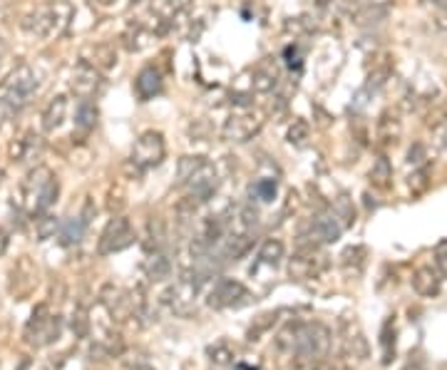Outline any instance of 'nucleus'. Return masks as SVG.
Returning <instances> with one entry per match:
<instances>
[{"label": "nucleus", "instance_id": "f257e3e1", "mask_svg": "<svg viewBox=\"0 0 447 370\" xmlns=\"http://www.w3.org/2000/svg\"><path fill=\"white\" fill-rule=\"evenodd\" d=\"M333 333L320 320H298L286 325L279 335V348L289 353L296 368L301 370H318L328 360Z\"/></svg>", "mask_w": 447, "mask_h": 370}, {"label": "nucleus", "instance_id": "f03ea898", "mask_svg": "<svg viewBox=\"0 0 447 370\" xmlns=\"http://www.w3.org/2000/svg\"><path fill=\"white\" fill-rule=\"evenodd\" d=\"M75 16L70 0H50L45 6H37L23 18V30L35 40H57L62 33L70 28V21Z\"/></svg>", "mask_w": 447, "mask_h": 370}, {"label": "nucleus", "instance_id": "7ed1b4c3", "mask_svg": "<svg viewBox=\"0 0 447 370\" xmlns=\"http://www.w3.org/2000/svg\"><path fill=\"white\" fill-rule=\"evenodd\" d=\"M60 194V182L50 167H35L23 179V209L28 216L37 219L47 214V209L57 202Z\"/></svg>", "mask_w": 447, "mask_h": 370}, {"label": "nucleus", "instance_id": "20e7f679", "mask_svg": "<svg viewBox=\"0 0 447 370\" xmlns=\"http://www.w3.org/2000/svg\"><path fill=\"white\" fill-rule=\"evenodd\" d=\"M37 72L30 65L21 62L13 67V72L0 82V110L6 115H18L23 107L30 105V100L37 92Z\"/></svg>", "mask_w": 447, "mask_h": 370}, {"label": "nucleus", "instance_id": "39448f33", "mask_svg": "<svg viewBox=\"0 0 447 370\" xmlns=\"http://www.w3.org/2000/svg\"><path fill=\"white\" fill-rule=\"evenodd\" d=\"M167 157V142H164L162 132H149L139 134V139L134 142L132 154H129V169H134V177H142L147 169H154L164 162Z\"/></svg>", "mask_w": 447, "mask_h": 370}, {"label": "nucleus", "instance_id": "423d86ee", "mask_svg": "<svg viewBox=\"0 0 447 370\" xmlns=\"http://www.w3.org/2000/svg\"><path fill=\"white\" fill-rule=\"evenodd\" d=\"M264 115L254 107H236L226 120H224V127H221V137L226 142H249L254 139L256 134L261 132L264 127Z\"/></svg>", "mask_w": 447, "mask_h": 370}, {"label": "nucleus", "instance_id": "0eeeda50", "mask_svg": "<svg viewBox=\"0 0 447 370\" xmlns=\"http://www.w3.org/2000/svg\"><path fill=\"white\" fill-rule=\"evenodd\" d=\"M346 224L338 219L335 212H320L301 229V246H323V243H335L341 238Z\"/></svg>", "mask_w": 447, "mask_h": 370}, {"label": "nucleus", "instance_id": "6e6552de", "mask_svg": "<svg viewBox=\"0 0 447 370\" xmlns=\"http://www.w3.org/2000/svg\"><path fill=\"white\" fill-rule=\"evenodd\" d=\"M134 226L127 216H115L107 221V226L102 229L100 238H97V254L100 256H112L120 251L129 249L134 243Z\"/></svg>", "mask_w": 447, "mask_h": 370}, {"label": "nucleus", "instance_id": "1a4fd4ad", "mask_svg": "<svg viewBox=\"0 0 447 370\" xmlns=\"http://www.w3.org/2000/svg\"><path fill=\"white\" fill-rule=\"evenodd\" d=\"M328 261L318 251V246H301V251H296L289 259V276L296 281H310L318 279L325 271Z\"/></svg>", "mask_w": 447, "mask_h": 370}, {"label": "nucleus", "instance_id": "9d476101", "mask_svg": "<svg viewBox=\"0 0 447 370\" xmlns=\"http://www.w3.org/2000/svg\"><path fill=\"white\" fill-rule=\"evenodd\" d=\"M60 333H62L60 316H52L45 303L37 306L30 316V323H28V338L35 345H50L60 338Z\"/></svg>", "mask_w": 447, "mask_h": 370}, {"label": "nucleus", "instance_id": "9b49d317", "mask_svg": "<svg viewBox=\"0 0 447 370\" xmlns=\"http://www.w3.org/2000/svg\"><path fill=\"white\" fill-rule=\"evenodd\" d=\"M251 299L249 289L236 279H219L214 289L209 291L207 303L211 308H239Z\"/></svg>", "mask_w": 447, "mask_h": 370}, {"label": "nucleus", "instance_id": "f8f14e48", "mask_svg": "<svg viewBox=\"0 0 447 370\" xmlns=\"http://www.w3.org/2000/svg\"><path fill=\"white\" fill-rule=\"evenodd\" d=\"M105 87V77H102V70H97L95 65H90L87 60H80L75 65L70 75V90L75 92L80 100H92L97 97Z\"/></svg>", "mask_w": 447, "mask_h": 370}, {"label": "nucleus", "instance_id": "ddd939ff", "mask_svg": "<svg viewBox=\"0 0 447 370\" xmlns=\"http://www.w3.org/2000/svg\"><path fill=\"white\" fill-rule=\"evenodd\" d=\"M187 189H189L187 197H189V199H194L197 204L209 202V199H211L214 194H216V189H219V174H216V167L207 162L202 169H199L197 174H194V179L187 184Z\"/></svg>", "mask_w": 447, "mask_h": 370}, {"label": "nucleus", "instance_id": "4468645a", "mask_svg": "<svg viewBox=\"0 0 447 370\" xmlns=\"http://www.w3.org/2000/svg\"><path fill=\"white\" fill-rule=\"evenodd\" d=\"M42 152H45V139L37 132H25L23 137L13 139L11 147H8V154L16 164L35 162V159H40Z\"/></svg>", "mask_w": 447, "mask_h": 370}, {"label": "nucleus", "instance_id": "2eb2a0df", "mask_svg": "<svg viewBox=\"0 0 447 370\" xmlns=\"http://www.w3.org/2000/svg\"><path fill=\"white\" fill-rule=\"evenodd\" d=\"M162 90H164V77L159 72V67L147 65L137 72V77H134V95L139 97V102L154 100L157 95H162Z\"/></svg>", "mask_w": 447, "mask_h": 370}, {"label": "nucleus", "instance_id": "dca6fc26", "mask_svg": "<svg viewBox=\"0 0 447 370\" xmlns=\"http://www.w3.org/2000/svg\"><path fill=\"white\" fill-rule=\"evenodd\" d=\"M410 284L417 296L432 299V296H437L442 289V271L437 269V266L435 269H432V266H420V269H415V274H412Z\"/></svg>", "mask_w": 447, "mask_h": 370}, {"label": "nucleus", "instance_id": "f3484780", "mask_svg": "<svg viewBox=\"0 0 447 370\" xmlns=\"http://www.w3.org/2000/svg\"><path fill=\"white\" fill-rule=\"evenodd\" d=\"M279 85V67H276L274 57H266L264 62L254 67V75H251V90L261 92V95H269Z\"/></svg>", "mask_w": 447, "mask_h": 370}, {"label": "nucleus", "instance_id": "a211bd4d", "mask_svg": "<svg viewBox=\"0 0 447 370\" xmlns=\"http://www.w3.org/2000/svg\"><path fill=\"white\" fill-rule=\"evenodd\" d=\"M154 37H159L157 33H154V28L149 25V23H129L127 30L122 33V40H124V47H127L129 52H139L144 50V47L149 45V42L154 40Z\"/></svg>", "mask_w": 447, "mask_h": 370}, {"label": "nucleus", "instance_id": "6ab92c4d", "mask_svg": "<svg viewBox=\"0 0 447 370\" xmlns=\"http://www.w3.org/2000/svg\"><path fill=\"white\" fill-rule=\"evenodd\" d=\"M67 117V97L65 95H55L50 102L45 105L40 115V125L45 132H55V129L62 127V122Z\"/></svg>", "mask_w": 447, "mask_h": 370}, {"label": "nucleus", "instance_id": "aec40b11", "mask_svg": "<svg viewBox=\"0 0 447 370\" xmlns=\"http://www.w3.org/2000/svg\"><path fill=\"white\" fill-rule=\"evenodd\" d=\"M90 65H95L97 70H112V67L117 65V50L110 45V42H97V45L87 47L85 57Z\"/></svg>", "mask_w": 447, "mask_h": 370}, {"label": "nucleus", "instance_id": "412c9836", "mask_svg": "<svg viewBox=\"0 0 447 370\" xmlns=\"http://www.w3.org/2000/svg\"><path fill=\"white\" fill-rule=\"evenodd\" d=\"M378 139H381V144H385V147H390V144H397V139H400L402 134V125L400 120H397L395 112H383L381 120H378V129H376Z\"/></svg>", "mask_w": 447, "mask_h": 370}, {"label": "nucleus", "instance_id": "4be33fe9", "mask_svg": "<svg viewBox=\"0 0 447 370\" xmlns=\"http://www.w3.org/2000/svg\"><path fill=\"white\" fill-rule=\"evenodd\" d=\"M142 246H144V251H147V254L164 251V246H167V229H164V221L159 216H152L147 221V231H144Z\"/></svg>", "mask_w": 447, "mask_h": 370}, {"label": "nucleus", "instance_id": "5701e85b", "mask_svg": "<svg viewBox=\"0 0 447 370\" xmlns=\"http://www.w3.org/2000/svg\"><path fill=\"white\" fill-rule=\"evenodd\" d=\"M87 226H90V221H87L82 214H77V216H70L60 226V243H62V246H77V243H82Z\"/></svg>", "mask_w": 447, "mask_h": 370}, {"label": "nucleus", "instance_id": "b1692460", "mask_svg": "<svg viewBox=\"0 0 447 370\" xmlns=\"http://www.w3.org/2000/svg\"><path fill=\"white\" fill-rule=\"evenodd\" d=\"M144 274H147L149 281L159 284V281H167L172 276V261L164 251H157V254H147V261H144Z\"/></svg>", "mask_w": 447, "mask_h": 370}, {"label": "nucleus", "instance_id": "393cba45", "mask_svg": "<svg viewBox=\"0 0 447 370\" xmlns=\"http://www.w3.org/2000/svg\"><path fill=\"white\" fill-rule=\"evenodd\" d=\"M390 13L388 6H366V3H358L351 11V18L356 25H376V23H383Z\"/></svg>", "mask_w": 447, "mask_h": 370}, {"label": "nucleus", "instance_id": "a878e982", "mask_svg": "<svg viewBox=\"0 0 447 370\" xmlns=\"http://www.w3.org/2000/svg\"><path fill=\"white\" fill-rule=\"evenodd\" d=\"M207 164V157L202 154H187L177 162V187H187L189 182L194 179V174Z\"/></svg>", "mask_w": 447, "mask_h": 370}, {"label": "nucleus", "instance_id": "bb28decb", "mask_svg": "<svg viewBox=\"0 0 447 370\" xmlns=\"http://www.w3.org/2000/svg\"><path fill=\"white\" fill-rule=\"evenodd\" d=\"M366 259H368L366 246H348V249L341 254V266L346 274L361 276L363 269H366Z\"/></svg>", "mask_w": 447, "mask_h": 370}, {"label": "nucleus", "instance_id": "cd10ccee", "mask_svg": "<svg viewBox=\"0 0 447 370\" xmlns=\"http://www.w3.org/2000/svg\"><path fill=\"white\" fill-rule=\"evenodd\" d=\"M97 125V107L92 100H80L75 110V127L80 129L82 134H90Z\"/></svg>", "mask_w": 447, "mask_h": 370}, {"label": "nucleus", "instance_id": "c85d7f7f", "mask_svg": "<svg viewBox=\"0 0 447 370\" xmlns=\"http://www.w3.org/2000/svg\"><path fill=\"white\" fill-rule=\"evenodd\" d=\"M286 256V246L281 238H266L264 243H261V249H259V261L264 266H279L281 261H284Z\"/></svg>", "mask_w": 447, "mask_h": 370}, {"label": "nucleus", "instance_id": "c756f323", "mask_svg": "<svg viewBox=\"0 0 447 370\" xmlns=\"http://www.w3.org/2000/svg\"><path fill=\"white\" fill-rule=\"evenodd\" d=\"M371 184L378 189H388L390 187V179H393V167H390V159L388 157H378L371 167Z\"/></svg>", "mask_w": 447, "mask_h": 370}, {"label": "nucleus", "instance_id": "7c9ffc66", "mask_svg": "<svg viewBox=\"0 0 447 370\" xmlns=\"http://www.w3.org/2000/svg\"><path fill=\"white\" fill-rule=\"evenodd\" d=\"M343 348L348 350V353H353V358H368V343L366 338H363L361 330H356V335H353V325L346 323V333H343Z\"/></svg>", "mask_w": 447, "mask_h": 370}, {"label": "nucleus", "instance_id": "2f4dec72", "mask_svg": "<svg viewBox=\"0 0 447 370\" xmlns=\"http://www.w3.org/2000/svg\"><path fill=\"white\" fill-rule=\"evenodd\" d=\"M381 350H383V365H388L395 355V318H388L381 328Z\"/></svg>", "mask_w": 447, "mask_h": 370}, {"label": "nucleus", "instance_id": "473e14b6", "mask_svg": "<svg viewBox=\"0 0 447 370\" xmlns=\"http://www.w3.org/2000/svg\"><path fill=\"white\" fill-rule=\"evenodd\" d=\"M207 355L214 365H231L236 358V350L231 348V343H226V340H216V343L207 348Z\"/></svg>", "mask_w": 447, "mask_h": 370}, {"label": "nucleus", "instance_id": "72a5a7b5", "mask_svg": "<svg viewBox=\"0 0 447 370\" xmlns=\"http://www.w3.org/2000/svg\"><path fill=\"white\" fill-rule=\"evenodd\" d=\"M308 134H310L308 122L294 120V125H291L289 132H286V139H289V144H294V147H303V144L308 142Z\"/></svg>", "mask_w": 447, "mask_h": 370}, {"label": "nucleus", "instance_id": "f704fd0d", "mask_svg": "<svg viewBox=\"0 0 447 370\" xmlns=\"http://www.w3.org/2000/svg\"><path fill=\"white\" fill-rule=\"evenodd\" d=\"M33 221H35V231H37V238H40V241L52 238L57 229H60V221H57V216H52V214H42V216L33 219Z\"/></svg>", "mask_w": 447, "mask_h": 370}, {"label": "nucleus", "instance_id": "c9c22d12", "mask_svg": "<svg viewBox=\"0 0 447 370\" xmlns=\"http://www.w3.org/2000/svg\"><path fill=\"white\" fill-rule=\"evenodd\" d=\"M276 189H279L276 179H259V182H256L254 187H251V194H256V197H259L261 202H274Z\"/></svg>", "mask_w": 447, "mask_h": 370}, {"label": "nucleus", "instance_id": "e433bc0d", "mask_svg": "<svg viewBox=\"0 0 447 370\" xmlns=\"http://www.w3.org/2000/svg\"><path fill=\"white\" fill-rule=\"evenodd\" d=\"M335 214H338V219H343V224H353L356 221V209H353V204H351V199L348 197H341L338 202H335V209H333Z\"/></svg>", "mask_w": 447, "mask_h": 370}, {"label": "nucleus", "instance_id": "4c0bfd02", "mask_svg": "<svg viewBox=\"0 0 447 370\" xmlns=\"http://www.w3.org/2000/svg\"><path fill=\"white\" fill-rule=\"evenodd\" d=\"M284 57H286V65H289L291 70H301V67H303V50H301L298 42H291V45L284 50Z\"/></svg>", "mask_w": 447, "mask_h": 370}, {"label": "nucleus", "instance_id": "58836bf2", "mask_svg": "<svg viewBox=\"0 0 447 370\" xmlns=\"http://www.w3.org/2000/svg\"><path fill=\"white\" fill-rule=\"evenodd\" d=\"M276 316H279V313H266V316H261V318L256 320V325H251V328H249V340H259V335L264 333V330H269L271 325L276 323Z\"/></svg>", "mask_w": 447, "mask_h": 370}, {"label": "nucleus", "instance_id": "ea45409f", "mask_svg": "<svg viewBox=\"0 0 447 370\" xmlns=\"http://www.w3.org/2000/svg\"><path fill=\"white\" fill-rule=\"evenodd\" d=\"M90 318H87V311L85 308H80V311H75V316H72V330H75V335L77 338H85L87 335V330H90Z\"/></svg>", "mask_w": 447, "mask_h": 370}, {"label": "nucleus", "instance_id": "a19ab883", "mask_svg": "<svg viewBox=\"0 0 447 370\" xmlns=\"http://www.w3.org/2000/svg\"><path fill=\"white\" fill-rule=\"evenodd\" d=\"M407 164H410L412 169L425 167V147H422V144H412L410 152H407Z\"/></svg>", "mask_w": 447, "mask_h": 370}, {"label": "nucleus", "instance_id": "79ce46f5", "mask_svg": "<svg viewBox=\"0 0 447 370\" xmlns=\"http://www.w3.org/2000/svg\"><path fill=\"white\" fill-rule=\"evenodd\" d=\"M435 266L442 271V274H447V241L437 243V249H435Z\"/></svg>", "mask_w": 447, "mask_h": 370}, {"label": "nucleus", "instance_id": "37998d69", "mask_svg": "<svg viewBox=\"0 0 447 370\" xmlns=\"http://www.w3.org/2000/svg\"><path fill=\"white\" fill-rule=\"evenodd\" d=\"M435 139H437V144H440L442 149H447V122L435 129Z\"/></svg>", "mask_w": 447, "mask_h": 370}, {"label": "nucleus", "instance_id": "c03bdc74", "mask_svg": "<svg viewBox=\"0 0 447 370\" xmlns=\"http://www.w3.org/2000/svg\"><path fill=\"white\" fill-rule=\"evenodd\" d=\"M8 243H11V236H8V231L3 226H0V256H6L8 251Z\"/></svg>", "mask_w": 447, "mask_h": 370}, {"label": "nucleus", "instance_id": "a18cd8bd", "mask_svg": "<svg viewBox=\"0 0 447 370\" xmlns=\"http://www.w3.org/2000/svg\"><path fill=\"white\" fill-rule=\"evenodd\" d=\"M435 28L440 33H447V13H437V18H435Z\"/></svg>", "mask_w": 447, "mask_h": 370}, {"label": "nucleus", "instance_id": "49530a36", "mask_svg": "<svg viewBox=\"0 0 447 370\" xmlns=\"http://www.w3.org/2000/svg\"><path fill=\"white\" fill-rule=\"evenodd\" d=\"M92 3H95V6H100V8H112L115 3H117V0H92Z\"/></svg>", "mask_w": 447, "mask_h": 370}, {"label": "nucleus", "instance_id": "de8ad7c7", "mask_svg": "<svg viewBox=\"0 0 447 370\" xmlns=\"http://www.w3.org/2000/svg\"><path fill=\"white\" fill-rule=\"evenodd\" d=\"M405 370H425V368H422V365H407Z\"/></svg>", "mask_w": 447, "mask_h": 370}, {"label": "nucleus", "instance_id": "09e8293b", "mask_svg": "<svg viewBox=\"0 0 447 370\" xmlns=\"http://www.w3.org/2000/svg\"><path fill=\"white\" fill-rule=\"evenodd\" d=\"M3 179H6V169L0 167V184H3Z\"/></svg>", "mask_w": 447, "mask_h": 370}]
</instances>
